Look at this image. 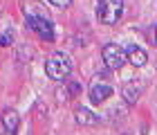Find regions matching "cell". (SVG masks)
Here are the masks:
<instances>
[{
  "instance_id": "obj_5",
  "label": "cell",
  "mask_w": 157,
  "mask_h": 135,
  "mask_svg": "<svg viewBox=\"0 0 157 135\" xmlns=\"http://www.w3.org/2000/svg\"><path fill=\"white\" fill-rule=\"evenodd\" d=\"M112 97V86H108V83L103 81H94L90 86V101L92 104H103L105 99Z\"/></svg>"
},
{
  "instance_id": "obj_12",
  "label": "cell",
  "mask_w": 157,
  "mask_h": 135,
  "mask_svg": "<svg viewBox=\"0 0 157 135\" xmlns=\"http://www.w3.org/2000/svg\"><path fill=\"white\" fill-rule=\"evenodd\" d=\"M49 2H52L54 7H61V9H63V7H70L72 0H49Z\"/></svg>"
},
{
  "instance_id": "obj_1",
  "label": "cell",
  "mask_w": 157,
  "mask_h": 135,
  "mask_svg": "<svg viewBox=\"0 0 157 135\" xmlns=\"http://www.w3.org/2000/svg\"><path fill=\"white\" fill-rule=\"evenodd\" d=\"M72 59L65 54V52H54L52 56L47 59L45 63V72L49 79H54V81H63V79H67L70 72H72Z\"/></svg>"
},
{
  "instance_id": "obj_4",
  "label": "cell",
  "mask_w": 157,
  "mask_h": 135,
  "mask_svg": "<svg viewBox=\"0 0 157 135\" xmlns=\"http://www.w3.org/2000/svg\"><path fill=\"white\" fill-rule=\"evenodd\" d=\"M27 25H29L43 41H52V38H54L52 23H49L47 18H43V16H27Z\"/></svg>"
},
{
  "instance_id": "obj_6",
  "label": "cell",
  "mask_w": 157,
  "mask_h": 135,
  "mask_svg": "<svg viewBox=\"0 0 157 135\" xmlns=\"http://www.w3.org/2000/svg\"><path fill=\"white\" fill-rule=\"evenodd\" d=\"M126 56H128V61H130L135 68H141V66H146V63H148V54L141 47H137V45H128Z\"/></svg>"
},
{
  "instance_id": "obj_8",
  "label": "cell",
  "mask_w": 157,
  "mask_h": 135,
  "mask_svg": "<svg viewBox=\"0 0 157 135\" xmlns=\"http://www.w3.org/2000/svg\"><path fill=\"white\" fill-rule=\"evenodd\" d=\"M76 122L83 124V126H97L99 117L92 110H88V108H76Z\"/></svg>"
},
{
  "instance_id": "obj_14",
  "label": "cell",
  "mask_w": 157,
  "mask_h": 135,
  "mask_svg": "<svg viewBox=\"0 0 157 135\" xmlns=\"http://www.w3.org/2000/svg\"><path fill=\"white\" fill-rule=\"evenodd\" d=\"M0 135H2V129H0Z\"/></svg>"
},
{
  "instance_id": "obj_13",
  "label": "cell",
  "mask_w": 157,
  "mask_h": 135,
  "mask_svg": "<svg viewBox=\"0 0 157 135\" xmlns=\"http://www.w3.org/2000/svg\"><path fill=\"white\" fill-rule=\"evenodd\" d=\"M155 43H157V27H155Z\"/></svg>"
},
{
  "instance_id": "obj_2",
  "label": "cell",
  "mask_w": 157,
  "mask_h": 135,
  "mask_svg": "<svg viewBox=\"0 0 157 135\" xmlns=\"http://www.w3.org/2000/svg\"><path fill=\"white\" fill-rule=\"evenodd\" d=\"M124 14V0H99L97 18L103 25H115Z\"/></svg>"
},
{
  "instance_id": "obj_7",
  "label": "cell",
  "mask_w": 157,
  "mask_h": 135,
  "mask_svg": "<svg viewBox=\"0 0 157 135\" xmlns=\"http://www.w3.org/2000/svg\"><path fill=\"white\" fill-rule=\"evenodd\" d=\"M18 124H20V117H18V113L16 110H5L2 113V126H5V131L7 133H16L18 129Z\"/></svg>"
},
{
  "instance_id": "obj_10",
  "label": "cell",
  "mask_w": 157,
  "mask_h": 135,
  "mask_svg": "<svg viewBox=\"0 0 157 135\" xmlns=\"http://www.w3.org/2000/svg\"><path fill=\"white\" fill-rule=\"evenodd\" d=\"M13 43V34L11 32H5V34H0V45H11Z\"/></svg>"
},
{
  "instance_id": "obj_11",
  "label": "cell",
  "mask_w": 157,
  "mask_h": 135,
  "mask_svg": "<svg viewBox=\"0 0 157 135\" xmlns=\"http://www.w3.org/2000/svg\"><path fill=\"white\" fill-rule=\"evenodd\" d=\"M67 92H70V95H78V92H81V83L70 81V83H67Z\"/></svg>"
},
{
  "instance_id": "obj_9",
  "label": "cell",
  "mask_w": 157,
  "mask_h": 135,
  "mask_svg": "<svg viewBox=\"0 0 157 135\" xmlns=\"http://www.w3.org/2000/svg\"><path fill=\"white\" fill-rule=\"evenodd\" d=\"M139 92H141V88L139 86H132V83H126L124 86V99L128 104H135L139 99Z\"/></svg>"
},
{
  "instance_id": "obj_3",
  "label": "cell",
  "mask_w": 157,
  "mask_h": 135,
  "mask_svg": "<svg viewBox=\"0 0 157 135\" xmlns=\"http://www.w3.org/2000/svg\"><path fill=\"white\" fill-rule=\"evenodd\" d=\"M103 61H105V66L112 68V70H121L126 66V61H128V56H126V50L124 47H119V45H105L103 47Z\"/></svg>"
}]
</instances>
